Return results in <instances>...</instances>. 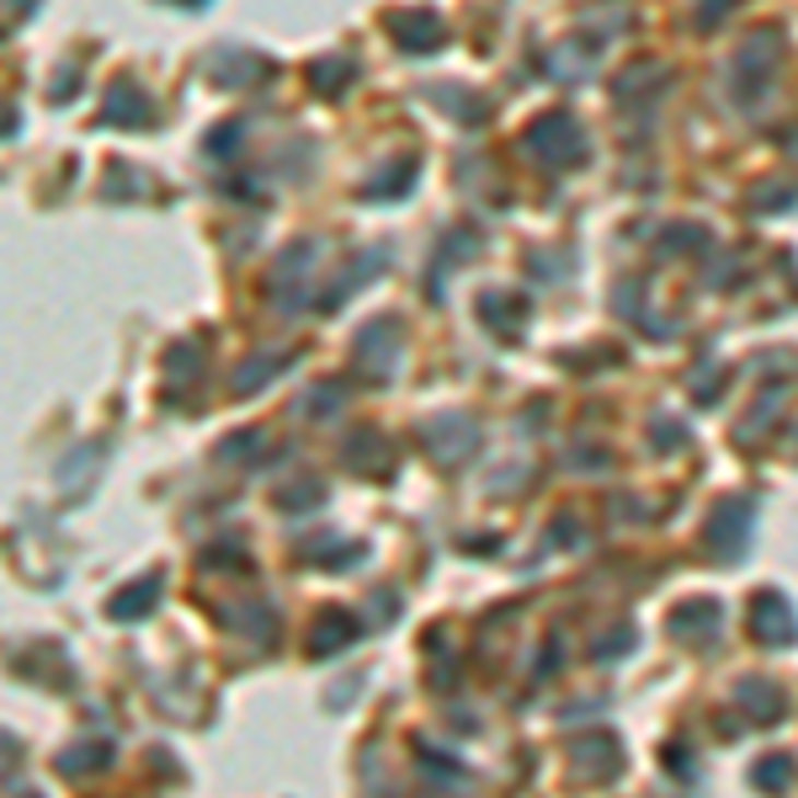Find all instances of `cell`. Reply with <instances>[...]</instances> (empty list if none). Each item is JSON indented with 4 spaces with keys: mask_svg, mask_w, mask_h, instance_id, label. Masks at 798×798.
<instances>
[{
    "mask_svg": "<svg viewBox=\"0 0 798 798\" xmlns=\"http://www.w3.org/2000/svg\"><path fill=\"white\" fill-rule=\"evenodd\" d=\"M751 501H740V495H729V501H718L714 512H708V527H703V549L724 564H735V559H746L751 549Z\"/></svg>",
    "mask_w": 798,
    "mask_h": 798,
    "instance_id": "1",
    "label": "cell"
},
{
    "mask_svg": "<svg viewBox=\"0 0 798 798\" xmlns=\"http://www.w3.org/2000/svg\"><path fill=\"white\" fill-rule=\"evenodd\" d=\"M751 634H756V644H766V649H777V644H794V638H798L794 601L777 597V591H761V597L751 601Z\"/></svg>",
    "mask_w": 798,
    "mask_h": 798,
    "instance_id": "2",
    "label": "cell"
},
{
    "mask_svg": "<svg viewBox=\"0 0 798 798\" xmlns=\"http://www.w3.org/2000/svg\"><path fill=\"white\" fill-rule=\"evenodd\" d=\"M347 463L362 469V474H384V469H389V447L373 437V432H367V437H352V447H347Z\"/></svg>",
    "mask_w": 798,
    "mask_h": 798,
    "instance_id": "12",
    "label": "cell"
},
{
    "mask_svg": "<svg viewBox=\"0 0 798 798\" xmlns=\"http://www.w3.org/2000/svg\"><path fill=\"white\" fill-rule=\"evenodd\" d=\"M426 447H432V458H437V463H447V469H453V463H463V458H469V453L479 447V426L469 421V415H447V421H432V426H426Z\"/></svg>",
    "mask_w": 798,
    "mask_h": 798,
    "instance_id": "4",
    "label": "cell"
},
{
    "mask_svg": "<svg viewBox=\"0 0 798 798\" xmlns=\"http://www.w3.org/2000/svg\"><path fill=\"white\" fill-rule=\"evenodd\" d=\"M336 404H341V399H336V389H325V395H309V415H330V410H336Z\"/></svg>",
    "mask_w": 798,
    "mask_h": 798,
    "instance_id": "20",
    "label": "cell"
},
{
    "mask_svg": "<svg viewBox=\"0 0 798 798\" xmlns=\"http://www.w3.org/2000/svg\"><path fill=\"white\" fill-rule=\"evenodd\" d=\"M230 623H235L239 634H250V638H267V634H272V623H278V618H272L267 607H235V618H230Z\"/></svg>",
    "mask_w": 798,
    "mask_h": 798,
    "instance_id": "14",
    "label": "cell"
},
{
    "mask_svg": "<svg viewBox=\"0 0 798 798\" xmlns=\"http://www.w3.org/2000/svg\"><path fill=\"white\" fill-rule=\"evenodd\" d=\"M272 373H282V357H272V352H267L261 362H250V367L239 373V378H235V389H239V395H250V389H261V384H267Z\"/></svg>",
    "mask_w": 798,
    "mask_h": 798,
    "instance_id": "16",
    "label": "cell"
},
{
    "mask_svg": "<svg viewBox=\"0 0 798 798\" xmlns=\"http://www.w3.org/2000/svg\"><path fill=\"white\" fill-rule=\"evenodd\" d=\"M155 601H160V575H139L133 586H122L118 597L107 601V612H113L118 623H133V618H144Z\"/></svg>",
    "mask_w": 798,
    "mask_h": 798,
    "instance_id": "7",
    "label": "cell"
},
{
    "mask_svg": "<svg viewBox=\"0 0 798 798\" xmlns=\"http://www.w3.org/2000/svg\"><path fill=\"white\" fill-rule=\"evenodd\" d=\"M219 453H224V458H256V453H261V432H239V437H230Z\"/></svg>",
    "mask_w": 798,
    "mask_h": 798,
    "instance_id": "18",
    "label": "cell"
},
{
    "mask_svg": "<svg viewBox=\"0 0 798 798\" xmlns=\"http://www.w3.org/2000/svg\"><path fill=\"white\" fill-rule=\"evenodd\" d=\"M325 501V484H315V479H298V490H282L278 506L282 512H304V506H319Z\"/></svg>",
    "mask_w": 798,
    "mask_h": 798,
    "instance_id": "15",
    "label": "cell"
},
{
    "mask_svg": "<svg viewBox=\"0 0 798 798\" xmlns=\"http://www.w3.org/2000/svg\"><path fill=\"white\" fill-rule=\"evenodd\" d=\"M671 634L677 638H714L718 634V601H681L671 612Z\"/></svg>",
    "mask_w": 798,
    "mask_h": 798,
    "instance_id": "9",
    "label": "cell"
},
{
    "mask_svg": "<svg viewBox=\"0 0 798 798\" xmlns=\"http://www.w3.org/2000/svg\"><path fill=\"white\" fill-rule=\"evenodd\" d=\"M735 697H740V708L751 724H777V718L788 714V697H783V686L766 677H746L735 686Z\"/></svg>",
    "mask_w": 798,
    "mask_h": 798,
    "instance_id": "5",
    "label": "cell"
},
{
    "mask_svg": "<svg viewBox=\"0 0 798 798\" xmlns=\"http://www.w3.org/2000/svg\"><path fill=\"white\" fill-rule=\"evenodd\" d=\"M395 341H399V325L395 319H378V325H367L357 336V362H367L373 373H389V352H395Z\"/></svg>",
    "mask_w": 798,
    "mask_h": 798,
    "instance_id": "8",
    "label": "cell"
},
{
    "mask_svg": "<svg viewBox=\"0 0 798 798\" xmlns=\"http://www.w3.org/2000/svg\"><path fill=\"white\" fill-rule=\"evenodd\" d=\"M570 766H575L586 783L618 777V772H623V746H618V735H580V740L570 746Z\"/></svg>",
    "mask_w": 798,
    "mask_h": 798,
    "instance_id": "3",
    "label": "cell"
},
{
    "mask_svg": "<svg viewBox=\"0 0 798 798\" xmlns=\"http://www.w3.org/2000/svg\"><path fill=\"white\" fill-rule=\"evenodd\" d=\"M623 649H634V629H629V623H623V629H612V634H601L597 644H591V655H597L601 666H607V660H618Z\"/></svg>",
    "mask_w": 798,
    "mask_h": 798,
    "instance_id": "17",
    "label": "cell"
},
{
    "mask_svg": "<svg viewBox=\"0 0 798 798\" xmlns=\"http://www.w3.org/2000/svg\"><path fill=\"white\" fill-rule=\"evenodd\" d=\"M102 463H107V442H85V447H75V453L59 463V490H70V495H85Z\"/></svg>",
    "mask_w": 798,
    "mask_h": 798,
    "instance_id": "6",
    "label": "cell"
},
{
    "mask_svg": "<svg viewBox=\"0 0 798 798\" xmlns=\"http://www.w3.org/2000/svg\"><path fill=\"white\" fill-rule=\"evenodd\" d=\"M751 783H756L761 794H783L788 783H794V761L788 756H761L751 766Z\"/></svg>",
    "mask_w": 798,
    "mask_h": 798,
    "instance_id": "13",
    "label": "cell"
},
{
    "mask_svg": "<svg viewBox=\"0 0 798 798\" xmlns=\"http://www.w3.org/2000/svg\"><path fill=\"white\" fill-rule=\"evenodd\" d=\"M113 761V740H75V746H64L54 766L64 772V777H80V772H96V766H107Z\"/></svg>",
    "mask_w": 798,
    "mask_h": 798,
    "instance_id": "10",
    "label": "cell"
},
{
    "mask_svg": "<svg viewBox=\"0 0 798 798\" xmlns=\"http://www.w3.org/2000/svg\"><path fill=\"white\" fill-rule=\"evenodd\" d=\"M352 638H357V618H347L341 607H330V612L319 618V629L309 644H315V655H336V649H347Z\"/></svg>",
    "mask_w": 798,
    "mask_h": 798,
    "instance_id": "11",
    "label": "cell"
},
{
    "mask_svg": "<svg viewBox=\"0 0 798 798\" xmlns=\"http://www.w3.org/2000/svg\"><path fill=\"white\" fill-rule=\"evenodd\" d=\"M399 43H415V48H426V43H437V22H399Z\"/></svg>",
    "mask_w": 798,
    "mask_h": 798,
    "instance_id": "19",
    "label": "cell"
}]
</instances>
